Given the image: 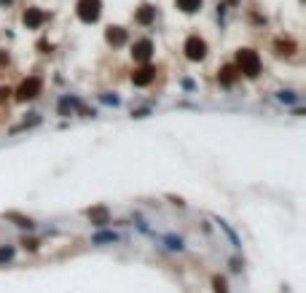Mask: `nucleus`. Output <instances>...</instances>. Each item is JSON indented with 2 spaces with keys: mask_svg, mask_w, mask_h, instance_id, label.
<instances>
[{
  "mask_svg": "<svg viewBox=\"0 0 306 293\" xmlns=\"http://www.w3.org/2000/svg\"><path fill=\"white\" fill-rule=\"evenodd\" d=\"M86 215L91 218L94 226H108V223H111V215H108L105 207H89V210H86Z\"/></svg>",
  "mask_w": 306,
  "mask_h": 293,
  "instance_id": "0eeeda50",
  "label": "nucleus"
},
{
  "mask_svg": "<svg viewBox=\"0 0 306 293\" xmlns=\"http://www.w3.org/2000/svg\"><path fill=\"white\" fill-rule=\"evenodd\" d=\"M177 9L185 11V14H193L201 9V0H177Z\"/></svg>",
  "mask_w": 306,
  "mask_h": 293,
  "instance_id": "f8f14e48",
  "label": "nucleus"
},
{
  "mask_svg": "<svg viewBox=\"0 0 306 293\" xmlns=\"http://www.w3.org/2000/svg\"><path fill=\"white\" fill-rule=\"evenodd\" d=\"M41 86H43L41 78H35V75H33V78L22 81V86L17 89V97L19 100H35L38 94H41Z\"/></svg>",
  "mask_w": 306,
  "mask_h": 293,
  "instance_id": "20e7f679",
  "label": "nucleus"
},
{
  "mask_svg": "<svg viewBox=\"0 0 306 293\" xmlns=\"http://www.w3.org/2000/svg\"><path fill=\"white\" fill-rule=\"evenodd\" d=\"M153 54V43L151 41H137L135 46H132V57L137 59V62H148Z\"/></svg>",
  "mask_w": 306,
  "mask_h": 293,
  "instance_id": "423d86ee",
  "label": "nucleus"
},
{
  "mask_svg": "<svg viewBox=\"0 0 306 293\" xmlns=\"http://www.w3.org/2000/svg\"><path fill=\"white\" fill-rule=\"evenodd\" d=\"M237 67H239V73L247 75V78H255V75L261 73V57H258L253 49H242L237 54Z\"/></svg>",
  "mask_w": 306,
  "mask_h": 293,
  "instance_id": "f257e3e1",
  "label": "nucleus"
},
{
  "mask_svg": "<svg viewBox=\"0 0 306 293\" xmlns=\"http://www.w3.org/2000/svg\"><path fill=\"white\" fill-rule=\"evenodd\" d=\"M43 22H46V14L41 9H27V14H25V25L27 27H41Z\"/></svg>",
  "mask_w": 306,
  "mask_h": 293,
  "instance_id": "6e6552de",
  "label": "nucleus"
},
{
  "mask_svg": "<svg viewBox=\"0 0 306 293\" xmlns=\"http://www.w3.org/2000/svg\"><path fill=\"white\" fill-rule=\"evenodd\" d=\"M167 242H169V248H172V250H183V240H175V237H169Z\"/></svg>",
  "mask_w": 306,
  "mask_h": 293,
  "instance_id": "a211bd4d",
  "label": "nucleus"
},
{
  "mask_svg": "<svg viewBox=\"0 0 306 293\" xmlns=\"http://www.w3.org/2000/svg\"><path fill=\"white\" fill-rule=\"evenodd\" d=\"M14 258V248H0V264H9Z\"/></svg>",
  "mask_w": 306,
  "mask_h": 293,
  "instance_id": "2eb2a0df",
  "label": "nucleus"
},
{
  "mask_svg": "<svg viewBox=\"0 0 306 293\" xmlns=\"http://www.w3.org/2000/svg\"><path fill=\"white\" fill-rule=\"evenodd\" d=\"M9 94H11V91H9V89H0V103H3V100H6V97H9Z\"/></svg>",
  "mask_w": 306,
  "mask_h": 293,
  "instance_id": "aec40b11",
  "label": "nucleus"
},
{
  "mask_svg": "<svg viewBox=\"0 0 306 293\" xmlns=\"http://www.w3.org/2000/svg\"><path fill=\"white\" fill-rule=\"evenodd\" d=\"M119 240V234H113V231H102V234H94V245H102V242H116Z\"/></svg>",
  "mask_w": 306,
  "mask_h": 293,
  "instance_id": "4468645a",
  "label": "nucleus"
},
{
  "mask_svg": "<svg viewBox=\"0 0 306 293\" xmlns=\"http://www.w3.org/2000/svg\"><path fill=\"white\" fill-rule=\"evenodd\" d=\"M153 17H156V9H151V6H143V9L137 11V22H140V25H151Z\"/></svg>",
  "mask_w": 306,
  "mask_h": 293,
  "instance_id": "9d476101",
  "label": "nucleus"
},
{
  "mask_svg": "<svg viewBox=\"0 0 306 293\" xmlns=\"http://www.w3.org/2000/svg\"><path fill=\"white\" fill-rule=\"evenodd\" d=\"M108 43H113V46H121L124 41H127V30L124 27H108Z\"/></svg>",
  "mask_w": 306,
  "mask_h": 293,
  "instance_id": "1a4fd4ad",
  "label": "nucleus"
},
{
  "mask_svg": "<svg viewBox=\"0 0 306 293\" xmlns=\"http://www.w3.org/2000/svg\"><path fill=\"white\" fill-rule=\"evenodd\" d=\"M6 218H9V221H17V226H22V229H33V226H35L33 218H25V215H19V213H6Z\"/></svg>",
  "mask_w": 306,
  "mask_h": 293,
  "instance_id": "9b49d317",
  "label": "nucleus"
},
{
  "mask_svg": "<svg viewBox=\"0 0 306 293\" xmlns=\"http://www.w3.org/2000/svg\"><path fill=\"white\" fill-rule=\"evenodd\" d=\"M234 78H237V67H234V65H226L223 70H221V81H223V83H234Z\"/></svg>",
  "mask_w": 306,
  "mask_h": 293,
  "instance_id": "ddd939ff",
  "label": "nucleus"
},
{
  "mask_svg": "<svg viewBox=\"0 0 306 293\" xmlns=\"http://www.w3.org/2000/svg\"><path fill=\"white\" fill-rule=\"evenodd\" d=\"M279 100L282 103H295V94L293 91H279Z\"/></svg>",
  "mask_w": 306,
  "mask_h": 293,
  "instance_id": "f3484780",
  "label": "nucleus"
},
{
  "mask_svg": "<svg viewBox=\"0 0 306 293\" xmlns=\"http://www.w3.org/2000/svg\"><path fill=\"white\" fill-rule=\"evenodd\" d=\"M99 11H102V3L99 0H78V19L91 25V22L99 19Z\"/></svg>",
  "mask_w": 306,
  "mask_h": 293,
  "instance_id": "f03ea898",
  "label": "nucleus"
},
{
  "mask_svg": "<svg viewBox=\"0 0 306 293\" xmlns=\"http://www.w3.org/2000/svg\"><path fill=\"white\" fill-rule=\"evenodd\" d=\"M213 285H215V293H229V290H226V280H223V277H215Z\"/></svg>",
  "mask_w": 306,
  "mask_h": 293,
  "instance_id": "dca6fc26",
  "label": "nucleus"
},
{
  "mask_svg": "<svg viewBox=\"0 0 306 293\" xmlns=\"http://www.w3.org/2000/svg\"><path fill=\"white\" fill-rule=\"evenodd\" d=\"M183 51H185V57L191 59V62H199V59H204V57H207V43H204L199 35H191V38L185 41Z\"/></svg>",
  "mask_w": 306,
  "mask_h": 293,
  "instance_id": "7ed1b4c3",
  "label": "nucleus"
},
{
  "mask_svg": "<svg viewBox=\"0 0 306 293\" xmlns=\"http://www.w3.org/2000/svg\"><path fill=\"white\" fill-rule=\"evenodd\" d=\"M153 78H156V67H151V65H143L140 70L132 73V83L135 86H148V83H153Z\"/></svg>",
  "mask_w": 306,
  "mask_h": 293,
  "instance_id": "39448f33",
  "label": "nucleus"
},
{
  "mask_svg": "<svg viewBox=\"0 0 306 293\" xmlns=\"http://www.w3.org/2000/svg\"><path fill=\"white\" fill-rule=\"evenodd\" d=\"M22 245H25L27 250H38V240H25V242H22Z\"/></svg>",
  "mask_w": 306,
  "mask_h": 293,
  "instance_id": "6ab92c4d",
  "label": "nucleus"
}]
</instances>
